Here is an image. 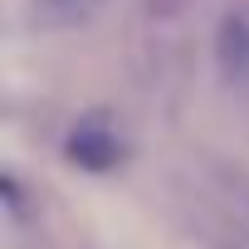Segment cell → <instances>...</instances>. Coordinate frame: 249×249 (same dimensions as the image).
Instances as JSON below:
<instances>
[{
	"mask_svg": "<svg viewBox=\"0 0 249 249\" xmlns=\"http://www.w3.org/2000/svg\"><path fill=\"white\" fill-rule=\"evenodd\" d=\"M69 157H73L78 166H88V171H112L117 157H122V142H117V132L88 122V127H78V132L69 137Z\"/></svg>",
	"mask_w": 249,
	"mask_h": 249,
	"instance_id": "6da1fadb",
	"label": "cell"
}]
</instances>
